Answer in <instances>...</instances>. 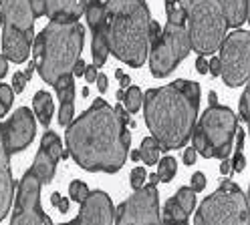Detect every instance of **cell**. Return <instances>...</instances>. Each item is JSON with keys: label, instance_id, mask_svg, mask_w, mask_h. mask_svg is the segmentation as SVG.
Here are the masks:
<instances>
[{"label": "cell", "instance_id": "obj_34", "mask_svg": "<svg viewBox=\"0 0 250 225\" xmlns=\"http://www.w3.org/2000/svg\"><path fill=\"white\" fill-rule=\"evenodd\" d=\"M160 35H162L160 22H158V20H151V22H149V35H147V40H149V44H153L155 40H158V38H160Z\"/></svg>", "mask_w": 250, "mask_h": 225}, {"label": "cell", "instance_id": "obj_26", "mask_svg": "<svg viewBox=\"0 0 250 225\" xmlns=\"http://www.w3.org/2000/svg\"><path fill=\"white\" fill-rule=\"evenodd\" d=\"M174 197H176V201L186 209L188 213L194 211V207H196V193L190 187H180Z\"/></svg>", "mask_w": 250, "mask_h": 225}, {"label": "cell", "instance_id": "obj_11", "mask_svg": "<svg viewBox=\"0 0 250 225\" xmlns=\"http://www.w3.org/2000/svg\"><path fill=\"white\" fill-rule=\"evenodd\" d=\"M113 225H162L160 195L155 185H144L115 209Z\"/></svg>", "mask_w": 250, "mask_h": 225}, {"label": "cell", "instance_id": "obj_20", "mask_svg": "<svg viewBox=\"0 0 250 225\" xmlns=\"http://www.w3.org/2000/svg\"><path fill=\"white\" fill-rule=\"evenodd\" d=\"M33 109H35V115L41 121V125L42 127H49L51 125V119H53V111H55L53 96L46 93V91H39L35 94V99H33Z\"/></svg>", "mask_w": 250, "mask_h": 225}, {"label": "cell", "instance_id": "obj_5", "mask_svg": "<svg viewBox=\"0 0 250 225\" xmlns=\"http://www.w3.org/2000/svg\"><path fill=\"white\" fill-rule=\"evenodd\" d=\"M180 4L186 12L188 37L198 56L214 55L226 37V20L220 0H166V10Z\"/></svg>", "mask_w": 250, "mask_h": 225}, {"label": "cell", "instance_id": "obj_12", "mask_svg": "<svg viewBox=\"0 0 250 225\" xmlns=\"http://www.w3.org/2000/svg\"><path fill=\"white\" fill-rule=\"evenodd\" d=\"M41 179L30 169L22 175L17 189V203L12 209L10 225H53L41 205Z\"/></svg>", "mask_w": 250, "mask_h": 225}, {"label": "cell", "instance_id": "obj_18", "mask_svg": "<svg viewBox=\"0 0 250 225\" xmlns=\"http://www.w3.org/2000/svg\"><path fill=\"white\" fill-rule=\"evenodd\" d=\"M228 28H240L248 16V0H220Z\"/></svg>", "mask_w": 250, "mask_h": 225}, {"label": "cell", "instance_id": "obj_51", "mask_svg": "<svg viewBox=\"0 0 250 225\" xmlns=\"http://www.w3.org/2000/svg\"><path fill=\"white\" fill-rule=\"evenodd\" d=\"M59 199H61V193H57V191H55L53 195H51V203H53V205H57V203H59Z\"/></svg>", "mask_w": 250, "mask_h": 225}, {"label": "cell", "instance_id": "obj_25", "mask_svg": "<svg viewBox=\"0 0 250 225\" xmlns=\"http://www.w3.org/2000/svg\"><path fill=\"white\" fill-rule=\"evenodd\" d=\"M188 213L186 209L176 201V197L167 199L166 207H164V219H171V221H188Z\"/></svg>", "mask_w": 250, "mask_h": 225}, {"label": "cell", "instance_id": "obj_6", "mask_svg": "<svg viewBox=\"0 0 250 225\" xmlns=\"http://www.w3.org/2000/svg\"><path fill=\"white\" fill-rule=\"evenodd\" d=\"M238 129V117L234 111L222 105H210L202 112L192 131L196 153L206 159H228L232 153L234 135Z\"/></svg>", "mask_w": 250, "mask_h": 225}, {"label": "cell", "instance_id": "obj_16", "mask_svg": "<svg viewBox=\"0 0 250 225\" xmlns=\"http://www.w3.org/2000/svg\"><path fill=\"white\" fill-rule=\"evenodd\" d=\"M35 16H49L57 22H77L85 14L87 0H30Z\"/></svg>", "mask_w": 250, "mask_h": 225}, {"label": "cell", "instance_id": "obj_22", "mask_svg": "<svg viewBox=\"0 0 250 225\" xmlns=\"http://www.w3.org/2000/svg\"><path fill=\"white\" fill-rule=\"evenodd\" d=\"M41 149H44L46 153H49L53 157L55 163H59V161L62 159V145H61V139L57 133L53 131H46L41 139Z\"/></svg>", "mask_w": 250, "mask_h": 225}, {"label": "cell", "instance_id": "obj_38", "mask_svg": "<svg viewBox=\"0 0 250 225\" xmlns=\"http://www.w3.org/2000/svg\"><path fill=\"white\" fill-rule=\"evenodd\" d=\"M196 71H198L200 75H206V73H208V60H206L204 56H198V60H196Z\"/></svg>", "mask_w": 250, "mask_h": 225}, {"label": "cell", "instance_id": "obj_55", "mask_svg": "<svg viewBox=\"0 0 250 225\" xmlns=\"http://www.w3.org/2000/svg\"><path fill=\"white\" fill-rule=\"evenodd\" d=\"M83 96H91V94H89V87L83 89Z\"/></svg>", "mask_w": 250, "mask_h": 225}, {"label": "cell", "instance_id": "obj_2", "mask_svg": "<svg viewBox=\"0 0 250 225\" xmlns=\"http://www.w3.org/2000/svg\"><path fill=\"white\" fill-rule=\"evenodd\" d=\"M142 105L147 129L160 149H180L190 141L198 121L200 85L180 78L166 87L149 89Z\"/></svg>", "mask_w": 250, "mask_h": 225}, {"label": "cell", "instance_id": "obj_8", "mask_svg": "<svg viewBox=\"0 0 250 225\" xmlns=\"http://www.w3.org/2000/svg\"><path fill=\"white\" fill-rule=\"evenodd\" d=\"M4 14L2 55L10 62H24L33 53L35 42V12L30 0H0Z\"/></svg>", "mask_w": 250, "mask_h": 225}, {"label": "cell", "instance_id": "obj_43", "mask_svg": "<svg viewBox=\"0 0 250 225\" xmlns=\"http://www.w3.org/2000/svg\"><path fill=\"white\" fill-rule=\"evenodd\" d=\"M6 73H8V58L4 55H0V78H4Z\"/></svg>", "mask_w": 250, "mask_h": 225}, {"label": "cell", "instance_id": "obj_17", "mask_svg": "<svg viewBox=\"0 0 250 225\" xmlns=\"http://www.w3.org/2000/svg\"><path fill=\"white\" fill-rule=\"evenodd\" d=\"M14 197V179L10 171V153L4 145V129L0 125V221L8 215Z\"/></svg>", "mask_w": 250, "mask_h": 225}, {"label": "cell", "instance_id": "obj_29", "mask_svg": "<svg viewBox=\"0 0 250 225\" xmlns=\"http://www.w3.org/2000/svg\"><path fill=\"white\" fill-rule=\"evenodd\" d=\"M14 101V91L8 85H0V119H2Z\"/></svg>", "mask_w": 250, "mask_h": 225}, {"label": "cell", "instance_id": "obj_13", "mask_svg": "<svg viewBox=\"0 0 250 225\" xmlns=\"http://www.w3.org/2000/svg\"><path fill=\"white\" fill-rule=\"evenodd\" d=\"M4 129V145L10 155L24 151L37 135L35 115L26 107H21L17 112H12L8 123L2 125Z\"/></svg>", "mask_w": 250, "mask_h": 225}, {"label": "cell", "instance_id": "obj_7", "mask_svg": "<svg viewBox=\"0 0 250 225\" xmlns=\"http://www.w3.org/2000/svg\"><path fill=\"white\" fill-rule=\"evenodd\" d=\"M167 12V24L160 38L149 44V71L155 78H164L190 55V37L186 28V12L180 4H174Z\"/></svg>", "mask_w": 250, "mask_h": 225}, {"label": "cell", "instance_id": "obj_37", "mask_svg": "<svg viewBox=\"0 0 250 225\" xmlns=\"http://www.w3.org/2000/svg\"><path fill=\"white\" fill-rule=\"evenodd\" d=\"M196 157H198L196 149H194V147H188V149L184 151V163H186V165H194V163H196Z\"/></svg>", "mask_w": 250, "mask_h": 225}, {"label": "cell", "instance_id": "obj_46", "mask_svg": "<svg viewBox=\"0 0 250 225\" xmlns=\"http://www.w3.org/2000/svg\"><path fill=\"white\" fill-rule=\"evenodd\" d=\"M35 69H37V64H35V60H30V62H28V67H26V71H24V78H26V80H28L30 76H33Z\"/></svg>", "mask_w": 250, "mask_h": 225}, {"label": "cell", "instance_id": "obj_1", "mask_svg": "<svg viewBox=\"0 0 250 225\" xmlns=\"http://www.w3.org/2000/svg\"><path fill=\"white\" fill-rule=\"evenodd\" d=\"M69 155L87 171L117 173L129 153L131 133L115 109L105 99H95L65 131Z\"/></svg>", "mask_w": 250, "mask_h": 225}, {"label": "cell", "instance_id": "obj_9", "mask_svg": "<svg viewBox=\"0 0 250 225\" xmlns=\"http://www.w3.org/2000/svg\"><path fill=\"white\" fill-rule=\"evenodd\" d=\"M248 201L238 183L224 179L198 207L194 225H248Z\"/></svg>", "mask_w": 250, "mask_h": 225}, {"label": "cell", "instance_id": "obj_47", "mask_svg": "<svg viewBox=\"0 0 250 225\" xmlns=\"http://www.w3.org/2000/svg\"><path fill=\"white\" fill-rule=\"evenodd\" d=\"M220 173L222 175H228L230 173V163H228L226 159H222V163H220Z\"/></svg>", "mask_w": 250, "mask_h": 225}, {"label": "cell", "instance_id": "obj_21", "mask_svg": "<svg viewBox=\"0 0 250 225\" xmlns=\"http://www.w3.org/2000/svg\"><path fill=\"white\" fill-rule=\"evenodd\" d=\"M160 143L155 141L153 137H146L144 141H142V147L137 149V153H139V159L144 161L146 165H149V167H153L155 163L160 161Z\"/></svg>", "mask_w": 250, "mask_h": 225}, {"label": "cell", "instance_id": "obj_30", "mask_svg": "<svg viewBox=\"0 0 250 225\" xmlns=\"http://www.w3.org/2000/svg\"><path fill=\"white\" fill-rule=\"evenodd\" d=\"M146 177H147V173H146L144 167H135V169L131 171V175H129V183H131L133 191H137V189H142V187H144Z\"/></svg>", "mask_w": 250, "mask_h": 225}, {"label": "cell", "instance_id": "obj_42", "mask_svg": "<svg viewBox=\"0 0 250 225\" xmlns=\"http://www.w3.org/2000/svg\"><path fill=\"white\" fill-rule=\"evenodd\" d=\"M236 151H242L244 149V131L242 129H236Z\"/></svg>", "mask_w": 250, "mask_h": 225}, {"label": "cell", "instance_id": "obj_36", "mask_svg": "<svg viewBox=\"0 0 250 225\" xmlns=\"http://www.w3.org/2000/svg\"><path fill=\"white\" fill-rule=\"evenodd\" d=\"M83 76H85L87 83H95V80H97V67H95V64H87Z\"/></svg>", "mask_w": 250, "mask_h": 225}, {"label": "cell", "instance_id": "obj_48", "mask_svg": "<svg viewBox=\"0 0 250 225\" xmlns=\"http://www.w3.org/2000/svg\"><path fill=\"white\" fill-rule=\"evenodd\" d=\"M162 225H188V221H171V219H164Z\"/></svg>", "mask_w": 250, "mask_h": 225}, {"label": "cell", "instance_id": "obj_3", "mask_svg": "<svg viewBox=\"0 0 250 225\" xmlns=\"http://www.w3.org/2000/svg\"><path fill=\"white\" fill-rule=\"evenodd\" d=\"M105 42L109 53L139 69L149 51V8L146 0H105Z\"/></svg>", "mask_w": 250, "mask_h": 225}, {"label": "cell", "instance_id": "obj_23", "mask_svg": "<svg viewBox=\"0 0 250 225\" xmlns=\"http://www.w3.org/2000/svg\"><path fill=\"white\" fill-rule=\"evenodd\" d=\"M158 177H160V181L162 183H169L171 179L176 177V171H178V163H176V159L174 157H164L158 161Z\"/></svg>", "mask_w": 250, "mask_h": 225}, {"label": "cell", "instance_id": "obj_19", "mask_svg": "<svg viewBox=\"0 0 250 225\" xmlns=\"http://www.w3.org/2000/svg\"><path fill=\"white\" fill-rule=\"evenodd\" d=\"M55 169H57V163L53 161V157L46 153L44 149H39V151H37V157H35V161H33V167H30V171H33V173L39 177V179H41V183L44 185V183H51V181H53Z\"/></svg>", "mask_w": 250, "mask_h": 225}, {"label": "cell", "instance_id": "obj_41", "mask_svg": "<svg viewBox=\"0 0 250 225\" xmlns=\"http://www.w3.org/2000/svg\"><path fill=\"white\" fill-rule=\"evenodd\" d=\"M95 83H97V87H99L101 93H105V91L109 89V80H107L105 75H97V80H95Z\"/></svg>", "mask_w": 250, "mask_h": 225}, {"label": "cell", "instance_id": "obj_4", "mask_svg": "<svg viewBox=\"0 0 250 225\" xmlns=\"http://www.w3.org/2000/svg\"><path fill=\"white\" fill-rule=\"evenodd\" d=\"M85 42V28L79 22L51 20L33 42L35 64L44 83L55 85L62 75H71Z\"/></svg>", "mask_w": 250, "mask_h": 225}, {"label": "cell", "instance_id": "obj_15", "mask_svg": "<svg viewBox=\"0 0 250 225\" xmlns=\"http://www.w3.org/2000/svg\"><path fill=\"white\" fill-rule=\"evenodd\" d=\"M85 19L91 30V55H93V64L99 69L105 67L109 48L105 42V4L101 0H87L85 6Z\"/></svg>", "mask_w": 250, "mask_h": 225}, {"label": "cell", "instance_id": "obj_33", "mask_svg": "<svg viewBox=\"0 0 250 225\" xmlns=\"http://www.w3.org/2000/svg\"><path fill=\"white\" fill-rule=\"evenodd\" d=\"M24 87H26L24 73H14V76H12V91L14 93H22Z\"/></svg>", "mask_w": 250, "mask_h": 225}, {"label": "cell", "instance_id": "obj_39", "mask_svg": "<svg viewBox=\"0 0 250 225\" xmlns=\"http://www.w3.org/2000/svg\"><path fill=\"white\" fill-rule=\"evenodd\" d=\"M85 67H87V64L79 58V60L75 62V67H73V76H83L85 75Z\"/></svg>", "mask_w": 250, "mask_h": 225}, {"label": "cell", "instance_id": "obj_24", "mask_svg": "<svg viewBox=\"0 0 250 225\" xmlns=\"http://www.w3.org/2000/svg\"><path fill=\"white\" fill-rule=\"evenodd\" d=\"M123 103H125V111L129 112H137L139 107H142L144 103V93L139 87H129L127 91H125V96H123Z\"/></svg>", "mask_w": 250, "mask_h": 225}, {"label": "cell", "instance_id": "obj_27", "mask_svg": "<svg viewBox=\"0 0 250 225\" xmlns=\"http://www.w3.org/2000/svg\"><path fill=\"white\" fill-rule=\"evenodd\" d=\"M73 115H75V99L62 101L61 109H59V125L61 127H69L71 121H73Z\"/></svg>", "mask_w": 250, "mask_h": 225}, {"label": "cell", "instance_id": "obj_50", "mask_svg": "<svg viewBox=\"0 0 250 225\" xmlns=\"http://www.w3.org/2000/svg\"><path fill=\"white\" fill-rule=\"evenodd\" d=\"M149 183H151V185H158V183H160V177H158V173H155V175L151 173V175H149Z\"/></svg>", "mask_w": 250, "mask_h": 225}, {"label": "cell", "instance_id": "obj_45", "mask_svg": "<svg viewBox=\"0 0 250 225\" xmlns=\"http://www.w3.org/2000/svg\"><path fill=\"white\" fill-rule=\"evenodd\" d=\"M129 85H131V78H129L127 75H125V73H123V75L119 76V89H123V91H125V89H127Z\"/></svg>", "mask_w": 250, "mask_h": 225}, {"label": "cell", "instance_id": "obj_35", "mask_svg": "<svg viewBox=\"0 0 250 225\" xmlns=\"http://www.w3.org/2000/svg\"><path fill=\"white\" fill-rule=\"evenodd\" d=\"M244 165H246L244 153H242V151H236V155H234V163L230 165V169H234L236 173H240V171H244Z\"/></svg>", "mask_w": 250, "mask_h": 225}, {"label": "cell", "instance_id": "obj_52", "mask_svg": "<svg viewBox=\"0 0 250 225\" xmlns=\"http://www.w3.org/2000/svg\"><path fill=\"white\" fill-rule=\"evenodd\" d=\"M123 96H125V91H123V89H119V91H117V101H119V103L123 101Z\"/></svg>", "mask_w": 250, "mask_h": 225}, {"label": "cell", "instance_id": "obj_31", "mask_svg": "<svg viewBox=\"0 0 250 225\" xmlns=\"http://www.w3.org/2000/svg\"><path fill=\"white\" fill-rule=\"evenodd\" d=\"M240 119L244 123H250V87H246L240 96Z\"/></svg>", "mask_w": 250, "mask_h": 225}, {"label": "cell", "instance_id": "obj_53", "mask_svg": "<svg viewBox=\"0 0 250 225\" xmlns=\"http://www.w3.org/2000/svg\"><path fill=\"white\" fill-rule=\"evenodd\" d=\"M4 26V14H2V10H0V28Z\"/></svg>", "mask_w": 250, "mask_h": 225}, {"label": "cell", "instance_id": "obj_54", "mask_svg": "<svg viewBox=\"0 0 250 225\" xmlns=\"http://www.w3.org/2000/svg\"><path fill=\"white\" fill-rule=\"evenodd\" d=\"M131 159H133V161H139V153H137V151H133V153H131Z\"/></svg>", "mask_w": 250, "mask_h": 225}, {"label": "cell", "instance_id": "obj_28", "mask_svg": "<svg viewBox=\"0 0 250 225\" xmlns=\"http://www.w3.org/2000/svg\"><path fill=\"white\" fill-rule=\"evenodd\" d=\"M69 197L75 201V203H83L87 197H89V187L83 183V181H73L69 185Z\"/></svg>", "mask_w": 250, "mask_h": 225}, {"label": "cell", "instance_id": "obj_32", "mask_svg": "<svg viewBox=\"0 0 250 225\" xmlns=\"http://www.w3.org/2000/svg\"><path fill=\"white\" fill-rule=\"evenodd\" d=\"M204 187H206V175L202 173V171L194 173V175H192V185H190V189H192L194 193H202V191H204Z\"/></svg>", "mask_w": 250, "mask_h": 225}, {"label": "cell", "instance_id": "obj_14", "mask_svg": "<svg viewBox=\"0 0 250 225\" xmlns=\"http://www.w3.org/2000/svg\"><path fill=\"white\" fill-rule=\"evenodd\" d=\"M115 209L111 197L105 191H89V197L81 203V211L77 219L62 225H113Z\"/></svg>", "mask_w": 250, "mask_h": 225}, {"label": "cell", "instance_id": "obj_40", "mask_svg": "<svg viewBox=\"0 0 250 225\" xmlns=\"http://www.w3.org/2000/svg\"><path fill=\"white\" fill-rule=\"evenodd\" d=\"M208 71H210L214 76L220 75V60H218V56H216V58H212V60L208 62Z\"/></svg>", "mask_w": 250, "mask_h": 225}, {"label": "cell", "instance_id": "obj_49", "mask_svg": "<svg viewBox=\"0 0 250 225\" xmlns=\"http://www.w3.org/2000/svg\"><path fill=\"white\" fill-rule=\"evenodd\" d=\"M208 101H210V105H218V99H216V93L214 91L208 93Z\"/></svg>", "mask_w": 250, "mask_h": 225}, {"label": "cell", "instance_id": "obj_44", "mask_svg": "<svg viewBox=\"0 0 250 225\" xmlns=\"http://www.w3.org/2000/svg\"><path fill=\"white\" fill-rule=\"evenodd\" d=\"M55 207L59 209V211H61V213H67V211H69V199H65V197H61V199H59V203H57Z\"/></svg>", "mask_w": 250, "mask_h": 225}, {"label": "cell", "instance_id": "obj_10", "mask_svg": "<svg viewBox=\"0 0 250 225\" xmlns=\"http://www.w3.org/2000/svg\"><path fill=\"white\" fill-rule=\"evenodd\" d=\"M220 76L222 80L236 89L244 85L250 76V32L236 28L224 37L220 42Z\"/></svg>", "mask_w": 250, "mask_h": 225}]
</instances>
